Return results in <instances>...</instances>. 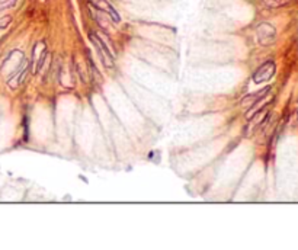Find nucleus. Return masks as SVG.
Returning <instances> with one entry per match:
<instances>
[{
    "label": "nucleus",
    "instance_id": "6",
    "mask_svg": "<svg viewBox=\"0 0 298 250\" xmlns=\"http://www.w3.org/2000/svg\"><path fill=\"white\" fill-rule=\"evenodd\" d=\"M290 0H265V3L269 6V7H281L284 4H287Z\"/></svg>",
    "mask_w": 298,
    "mask_h": 250
},
{
    "label": "nucleus",
    "instance_id": "2",
    "mask_svg": "<svg viewBox=\"0 0 298 250\" xmlns=\"http://www.w3.org/2000/svg\"><path fill=\"white\" fill-rule=\"evenodd\" d=\"M256 33L261 45H271L277 38V31L271 23H261L256 29Z\"/></svg>",
    "mask_w": 298,
    "mask_h": 250
},
{
    "label": "nucleus",
    "instance_id": "1",
    "mask_svg": "<svg viewBox=\"0 0 298 250\" xmlns=\"http://www.w3.org/2000/svg\"><path fill=\"white\" fill-rule=\"evenodd\" d=\"M277 71V67H275V63L274 61H266L265 64H262L253 74V82L256 84H261V83H265V82H269L274 74Z\"/></svg>",
    "mask_w": 298,
    "mask_h": 250
},
{
    "label": "nucleus",
    "instance_id": "7",
    "mask_svg": "<svg viewBox=\"0 0 298 250\" xmlns=\"http://www.w3.org/2000/svg\"><path fill=\"white\" fill-rule=\"evenodd\" d=\"M16 1H17V0H0V10L9 9V7H12V6H15Z\"/></svg>",
    "mask_w": 298,
    "mask_h": 250
},
{
    "label": "nucleus",
    "instance_id": "3",
    "mask_svg": "<svg viewBox=\"0 0 298 250\" xmlns=\"http://www.w3.org/2000/svg\"><path fill=\"white\" fill-rule=\"evenodd\" d=\"M90 38H92V41H93V44H95V47H96V50L99 52V57L103 61V64L106 67H111L112 66V58H114L111 50L106 47V44L100 39V36L98 33H90Z\"/></svg>",
    "mask_w": 298,
    "mask_h": 250
},
{
    "label": "nucleus",
    "instance_id": "5",
    "mask_svg": "<svg viewBox=\"0 0 298 250\" xmlns=\"http://www.w3.org/2000/svg\"><path fill=\"white\" fill-rule=\"evenodd\" d=\"M269 90H271V87H265V89H262V90H259V92H256V93H253V95H249V96H246V98L242 100V103L252 102V105H253V103H256L258 100H261L262 98H265V96L269 93Z\"/></svg>",
    "mask_w": 298,
    "mask_h": 250
},
{
    "label": "nucleus",
    "instance_id": "4",
    "mask_svg": "<svg viewBox=\"0 0 298 250\" xmlns=\"http://www.w3.org/2000/svg\"><path fill=\"white\" fill-rule=\"evenodd\" d=\"M93 4H95L100 12L106 13L114 22H119V15H118V12L114 9V6H112L108 0H95Z\"/></svg>",
    "mask_w": 298,
    "mask_h": 250
},
{
    "label": "nucleus",
    "instance_id": "8",
    "mask_svg": "<svg viewBox=\"0 0 298 250\" xmlns=\"http://www.w3.org/2000/svg\"><path fill=\"white\" fill-rule=\"evenodd\" d=\"M10 22H12V17H10V16H4V17H1V19H0V29L6 28Z\"/></svg>",
    "mask_w": 298,
    "mask_h": 250
}]
</instances>
